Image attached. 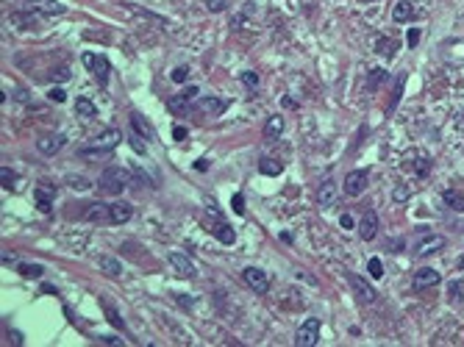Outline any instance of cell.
<instances>
[{
    "label": "cell",
    "mask_w": 464,
    "mask_h": 347,
    "mask_svg": "<svg viewBox=\"0 0 464 347\" xmlns=\"http://www.w3.org/2000/svg\"><path fill=\"white\" fill-rule=\"evenodd\" d=\"M17 272H20L23 278H31V281H37V278H42V275H45V267H42V264H20Z\"/></svg>",
    "instance_id": "27"
},
{
    "label": "cell",
    "mask_w": 464,
    "mask_h": 347,
    "mask_svg": "<svg viewBox=\"0 0 464 347\" xmlns=\"http://www.w3.org/2000/svg\"><path fill=\"white\" fill-rule=\"evenodd\" d=\"M170 264H173L175 272H178V275H184V278H195V275H198V269H195L192 258L184 256V253H178V250L170 253Z\"/></svg>",
    "instance_id": "14"
},
{
    "label": "cell",
    "mask_w": 464,
    "mask_h": 347,
    "mask_svg": "<svg viewBox=\"0 0 464 347\" xmlns=\"http://www.w3.org/2000/svg\"><path fill=\"white\" fill-rule=\"evenodd\" d=\"M339 225H342V228H356V220L350 214H342V217H339Z\"/></svg>",
    "instance_id": "49"
},
{
    "label": "cell",
    "mask_w": 464,
    "mask_h": 347,
    "mask_svg": "<svg viewBox=\"0 0 464 347\" xmlns=\"http://www.w3.org/2000/svg\"><path fill=\"white\" fill-rule=\"evenodd\" d=\"M395 48H398V42L395 39H378V45H375V53H381V56H395Z\"/></svg>",
    "instance_id": "30"
},
{
    "label": "cell",
    "mask_w": 464,
    "mask_h": 347,
    "mask_svg": "<svg viewBox=\"0 0 464 347\" xmlns=\"http://www.w3.org/2000/svg\"><path fill=\"white\" fill-rule=\"evenodd\" d=\"M281 133H283V117H270V120L264 122V139H281Z\"/></svg>",
    "instance_id": "25"
},
{
    "label": "cell",
    "mask_w": 464,
    "mask_h": 347,
    "mask_svg": "<svg viewBox=\"0 0 464 347\" xmlns=\"http://www.w3.org/2000/svg\"><path fill=\"white\" fill-rule=\"evenodd\" d=\"M442 198H445V203L450 206V209H456V211H464V198H458L456 192L453 189H445V195H442Z\"/></svg>",
    "instance_id": "34"
},
{
    "label": "cell",
    "mask_w": 464,
    "mask_h": 347,
    "mask_svg": "<svg viewBox=\"0 0 464 347\" xmlns=\"http://www.w3.org/2000/svg\"><path fill=\"white\" fill-rule=\"evenodd\" d=\"M103 308H106V317H109V322L114 325V328H120V330L125 328V322H122V317H120V314L114 311V308H109V305H103Z\"/></svg>",
    "instance_id": "38"
},
{
    "label": "cell",
    "mask_w": 464,
    "mask_h": 347,
    "mask_svg": "<svg viewBox=\"0 0 464 347\" xmlns=\"http://www.w3.org/2000/svg\"><path fill=\"white\" fill-rule=\"evenodd\" d=\"M447 294H450L453 300H461V297H464V283H461V281H453L450 289H447Z\"/></svg>",
    "instance_id": "43"
},
{
    "label": "cell",
    "mask_w": 464,
    "mask_h": 347,
    "mask_svg": "<svg viewBox=\"0 0 464 347\" xmlns=\"http://www.w3.org/2000/svg\"><path fill=\"white\" fill-rule=\"evenodd\" d=\"M211 234L217 236L223 245H234L236 242V231L231 225H225V222H217V225H211Z\"/></svg>",
    "instance_id": "23"
},
{
    "label": "cell",
    "mask_w": 464,
    "mask_h": 347,
    "mask_svg": "<svg viewBox=\"0 0 464 347\" xmlns=\"http://www.w3.org/2000/svg\"><path fill=\"white\" fill-rule=\"evenodd\" d=\"M128 142H131V147L136 150L139 156H145V153H147V147H145V142H142V136H139V133H131V139H128Z\"/></svg>",
    "instance_id": "41"
},
{
    "label": "cell",
    "mask_w": 464,
    "mask_h": 347,
    "mask_svg": "<svg viewBox=\"0 0 464 347\" xmlns=\"http://www.w3.org/2000/svg\"><path fill=\"white\" fill-rule=\"evenodd\" d=\"M378 228H381L378 214H375L373 209H367V211L362 214V222H359V234H362V239H364V242H373L375 234H378Z\"/></svg>",
    "instance_id": "12"
},
{
    "label": "cell",
    "mask_w": 464,
    "mask_h": 347,
    "mask_svg": "<svg viewBox=\"0 0 464 347\" xmlns=\"http://www.w3.org/2000/svg\"><path fill=\"white\" fill-rule=\"evenodd\" d=\"M209 167H211V161H209V158H198V161H195V169H198V172H206Z\"/></svg>",
    "instance_id": "50"
},
{
    "label": "cell",
    "mask_w": 464,
    "mask_h": 347,
    "mask_svg": "<svg viewBox=\"0 0 464 347\" xmlns=\"http://www.w3.org/2000/svg\"><path fill=\"white\" fill-rule=\"evenodd\" d=\"M420 42V28H409V48H417Z\"/></svg>",
    "instance_id": "48"
},
{
    "label": "cell",
    "mask_w": 464,
    "mask_h": 347,
    "mask_svg": "<svg viewBox=\"0 0 464 347\" xmlns=\"http://www.w3.org/2000/svg\"><path fill=\"white\" fill-rule=\"evenodd\" d=\"M67 184H70V189H75V192H86L92 186V181L84 178V175H67Z\"/></svg>",
    "instance_id": "29"
},
{
    "label": "cell",
    "mask_w": 464,
    "mask_h": 347,
    "mask_svg": "<svg viewBox=\"0 0 464 347\" xmlns=\"http://www.w3.org/2000/svg\"><path fill=\"white\" fill-rule=\"evenodd\" d=\"M281 103H283V106H286V108H297V103H295V100H292V97H283V100H281Z\"/></svg>",
    "instance_id": "52"
},
{
    "label": "cell",
    "mask_w": 464,
    "mask_h": 347,
    "mask_svg": "<svg viewBox=\"0 0 464 347\" xmlns=\"http://www.w3.org/2000/svg\"><path fill=\"white\" fill-rule=\"evenodd\" d=\"M84 217H86L89 222H103V220H109V206H106V203H86Z\"/></svg>",
    "instance_id": "20"
},
{
    "label": "cell",
    "mask_w": 464,
    "mask_h": 347,
    "mask_svg": "<svg viewBox=\"0 0 464 347\" xmlns=\"http://www.w3.org/2000/svg\"><path fill=\"white\" fill-rule=\"evenodd\" d=\"M439 283V272H436L434 267H422L414 272V289L417 292H422V289H431Z\"/></svg>",
    "instance_id": "16"
},
{
    "label": "cell",
    "mask_w": 464,
    "mask_h": 347,
    "mask_svg": "<svg viewBox=\"0 0 464 347\" xmlns=\"http://www.w3.org/2000/svg\"><path fill=\"white\" fill-rule=\"evenodd\" d=\"M206 6H209V12L220 14V12H225V9H228V3H225V0H206Z\"/></svg>",
    "instance_id": "44"
},
{
    "label": "cell",
    "mask_w": 464,
    "mask_h": 347,
    "mask_svg": "<svg viewBox=\"0 0 464 347\" xmlns=\"http://www.w3.org/2000/svg\"><path fill=\"white\" fill-rule=\"evenodd\" d=\"M239 81H242L245 86H250V89H256V86H259V75H256V72H250V70H247V72H242V75H239Z\"/></svg>",
    "instance_id": "40"
},
{
    "label": "cell",
    "mask_w": 464,
    "mask_h": 347,
    "mask_svg": "<svg viewBox=\"0 0 464 347\" xmlns=\"http://www.w3.org/2000/svg\"><path fill=\"white\" fill-rule=\"evenodd\" d=\"M445 245H447L445 236H439V234H425V236H420V239H417L414 253H417V256H431V253H439Z\"/></svg>",
    "instance_id": "9"
},
{
    "label": "cell",
    "mask_w": 464,
    "mask_h": 347,
    "mask_svg": "<svg viewBox=\"0 0 464 347\" xmlns=\"http://www.w3.org/2000/svg\"><path fill=\"white\" fill-rule=\"evenodd\" d=\"M50 81H53V84H64V81H70V67H64V64L53 67V70H50Z\"/></svg>",
    "instance_id": "33"
},
{
    "label": "cell",
    "mask_w": 464,
    "mask_h": 347,
    "mask_svg": "<svg viewBox=\"0 0 464 347\" xmlns=\"http://www.w3.org/2000/svg\"><path fill=\"white\" fill-rule=\"evenodd\" d=\"M17 100L25 103V100H31V95H28V92H17Z\"/></svg>",
    "instance_id": "53"
},
{
    "label": "cell",
    "mask_w": 464,
    "mask_h": 347,
    "mask_svg": "<svg viewBox=\"0 0 464 347\" xmlns=\"http://www.w3.org/2000/svg\"><path fill=\"white\" fill-rule=\"evenodd\" d=\"M337 184H334L331 178H326L323 184L317 186V206H323V209H331L334 203H337Z\"/></svg>",
    "instance_id": "15"
},
{
    "label": "cell",
    "mask_w": 464,
    "mask_h": 347,
    "mask_svg": "<svg viewBox=\"0 0 464 347\" xmlns=\"http://www.w3.org/2000/svg\"><path fill=\"white\" fill-rule=\"evenodd\" d=\"M39 12L42 14H64L67 9L61 6V3H56V0H45L42 6H39Z\"/></svg>",
    "instance_id": "36"
},
{
    "label": "cell",
    "mask_w": 464,
    "mask_h": 347,
    "mask_svg": "<svg viewBox=\"0 0 464 347\" xmlns=\"http://www.w3.org/2000/svg\"><path fill=\"white\" fill-rule=\"evenodd\" d=\"M170 78H173L175 84H184V81L189 78V67H175V70L170 72Z\"/></svg>",
    "instance_id": "39"
},
{
    "label": "cell",
    "mask_w": 464,
    "mask_h": 347,
    "mask_svg": "<svg viewBox=\"0 0 464 347\" xmlns=\"http://www.w3.org/2000/svg\"><path fill=\"white\" fill-rule=\"evenodd\" d=\"M48 97H50V100H53V103H64V100H67V92L61 89V86H53Z\"/></svg>",
    "instance_id": "45"
},
{
    "label": "cell",
    "mask_w": 464,
    "mask_h": 347,
    "mask_svg": "<svg viewBox=\"0 0 464 347\" xmlns=\"http://www.w3.org/2000/svg\"><path fill=\"white\" fill-rule=\"evenodd\" d=\"M67 139L61 136V133H45V136L37 139V150L42 153V156H56L61 147H64Z\"/></svg>",
    "instance_id": "11"
},
{
    "label": "cell",
    "mask_w": 464,
    "mask_h": 347,
    "mask_svg": "<svg viewBox=\"0 0 464 347\" xmlns=\"http://www.w3.org/2000/svg\"><path fill=\"white\" fill-rule=\"evenodd\" d=\"M53 198H56V186L48 184V181H39L37 189H34V200H37V209L42 211V214H48L50 209H53Z\"/></svg>",
    "instance_id": "8"
},
{
    "label": "cell",
    "mask_w": 464,
    "mask_h": 347,
    "mask_svg": "<svg viewBox=\"0 0 464 347\" xmlns=\"http://www.w3.org/2000/svg\"><path fill=\"white\" fill-rule=\"evenodd\" d=\"M97 184H100L103 192H109V195H122L125 186L131 184V172L125 167H106Z\"/></svg>",
    "instance_id": "2"
},
{
    "label": "cell",
    "mask_w": 464,
    "mask_h": 347,
    "mask_svg": "<svg viewBox=\"0 0 464 347\" xmlns=\"http://www.w3.org/2000/svg\"><path fill=\"white\" fill-rule=\"evenodd\" d=\"M242 278H245V283L253 289L256 294H267V292H270V278H267L264 269H259V267H245V269H242Z\"/></svg>",
    "instance_id": "6"
},
{
    "label": "cell",
    "mask_w": 464,
    "mask_h": 347,
    "mask_svg": "<svg viewBox=\"0 0 464 347\" xmlns=\"http://www.w3.org/2000/svg\"><path fill=\"white\" fill-rule=\"evenodd\" d=\"M9 23H12L14 28H34V25H37V14H31V12H14V14H9Z\"/></svg>",
    "instance_id": "24"
},
{
    "label": "cell",
    "mask_w": 464,
    "mask_h": 347,
    "mask_svg": "<svg viewBox=\"0 0 464 347\" xmlns=\"http://www.w3.org/2000/svg\"><path fill=\"white\" fill-rule=\"evenodd\" d=\"M97 267H100V272H106L109 278H120V272H122V264L111 256H100L97 258Z\"/></svg>",
    "instance_id": "21"
},
{
    "label": "cell",
    "mask_w": 464,
    "mask_h": 347,
    "mask_svg": "<svg viewBox=\"0 0 464 347\" xmlns=\"http://www.w3.org/2000/svg\"><path fill=\"white\" fill-rule=\"evenodd\" d=\"M342 189H345L348 198H359V195L367 189V172H364V169H353V172H348V175H345Z\"/></svg>",
    "instance_id": "7"
},
{
    "label": "cell",
    "mask_w": 464,
    "mask_h": 347,
    "mask_svg": "<svg viewBox=\"0 0 464 347\" xmlns=\"http://www.w3.org/2000/svg\"><path fill=\"white\" fill-rule=\"evenodd\" d=\"M431 172V158H420V164H417V175H428Z\"/></svg>",
    "instance_id": "47"
},
{
    "label": "cell",
    "mask_w": 464,
    "mask_h": 347,
    "mask_svg": "<svg viewBox=\"0 0 464 347\" xmlns=\"http://www.w3.org/2000/svg\"><path fill=\"white\" fill-rule=\"evenodd\" d=\"M403 86H406V72H400L398 78H395V86H392V97H389V106H386V111H395L400 103V97H403Z\"/></svg>",
    "instance_id": "22"
},
{
    "label": "cell",
    "mask_w": 464,
    "mask_h": 347,
    "mask_svg": "<svg viewBox=\"0 0 464 347\" xmlns=\"http://www.w3.org/2000/svg\"><path fill=\"white\" fill-rule=\"evenodd\" d=\"M75 114H78L81 120H92L97 114V108H95V103L89 100V97H78L75 100Z\"/></svg>",
    "instance_id": "26"
},
{
    "label": "cell",
    "mask_w": 464,
    "mask_h": 347,
    "mask_svg": "<svg viewBox=\"0 0 464 347\" xmlns=\"http://www.w3.org/2000/svg\"><path fill=\"white\" fill-rule=\"evenodd\" d=\"M392 198H395V203H403V200H409L411 198V192H409V186H395V192H392Z\"/></svg>",
    "instance_id": "37"
},
{
    "label": "cell",
    "mask_w": 464,
    "mask_h": 347,
    "mask_svg": "<svg viewBox=\"0 0 464 347\" xmlns=\"http://www.w3.org/2000/svg\"><path fill=\"white\" fill-rule=\"evenodd\" d=\"M198 97V86H187L184 92H178L175 97H170V111H175V114H181V111H189L192 108V100Z\"/></svg>",
    "instance_id": "10"
},
{
    "label": "cell",
    "mask_w": 464,
    "mask_h": 347,
    "mask_svg": "<svg viewBox=\"0 0 464 347\" xmlns=\"http://www.w3.org/2000/svg\"><path fill=\"white\" fill-rule=\"evenodd\" d=\"M187 136H189V131H187V128H181V125H173V139H175V142H184Z\"/></svg>",
    "instance_id": "46"
},
{
    "label": "cell",
    "mask_w": 464,
    "mask_h": 347,
    "mask_svg": "<svg viewBox=\"0 0 464 347\" xmlns=\"http://www.w3.org/2000/svg\"><path fill=\"white\" fill-rule=\"evenodd\" d=\"M131 128H133V133H139V136L147 139V142H153V139H156V131H153V125L147 122L145 114L133 111V114H131Z\"/></svg>",
    "instance_id": "18"
},
{
    "label": "cell",
    "mask_w": 464,
    "mask_h": 347,
    "mask_svg": "<svg viewBox=\"0 0 464 347\" xmlns=\"http://www.w3.org/2000/svg\"><path fill=\"white\" fill-rule=\"evenodd\" d=\"M281 161H275V158H270V156H264L259 161V172L261 175H281Z\"/></svg>",
    "instance_id": "28"
},
{
    "label": "cell",
    "mask_w": 464,
    "mask_h": 347,
    "mask_svg": "<svg viewBox=\"0 0 464 347\" xmlns=\"http://www.w3.org/2000/svg\"><path fill=\"white\" fill-rule=\"evenodd\" d=\"M133 217V209L131 203H125V200H114V203L109 206V222H114V225H122V222H128Z\"/></svg>",
    "instance_id": "17"
},
{
    "label": "cell",
    "mask_w": 464,
    "mask_h": 347,
    "mask_svg": "<svg viewBox=\"0 0 464 347\" xmlns=\"http://www.w3.org/2000/svg\"><path fill=\"white\" fill-rule=\"evenodd\" d=\"M367 272H370V278H375V281H378V278H384V261H381L378 256H373L367 261Z\"/></svg>",
    "instance_id": "31"
},
{
    "label": "cell",
    "mask_w": 464,
    "mask_h": 347,
    "mask_svg": "<svg viewBox=\"0 0 464 347\" xmlns=\"http://www.w3.org/2000/svg\"><path fill=\"white\" fill-rule=\"evenodd\" d=\"M0 181H3V189H14V184H17V172L9 167L0 169Z\"/></svg>",
    "instance_id": "35"
},
{
    "label": "cell",
    "mask_w": 464,
    "mask_h": 347,
    "mask_svg": "<svg viewBox=\"0 0 464 347\" xmlns=\"http://www.w3.org/2000/svg\"><path fill=\"white\" fill-rule=\"evenodd\" d=\"M231 209H234V214H245V198H242V195H239V192H236V195H234V198H231Z\"/></svg>",
    "instance_id": "42"
},
{
    "label": "cell",
    "mask_w": 464,
    "mask_h": 347,
    "mask_svg": "<svg viewBox=\"0 0 464 347\" xmlns=\"http://www.w3.org/2000/svg\"><path fill=\"white\" fill-rule=\"evenodd\" d=\"M417 17V12H414V6H411L409 0H398V6L392 9V20L395 23H409V20H414Z\"/></svg>",
    "instance_id": "19"
},
{
    "label": "cell",
    "mask_w": 464,
    "mask_h": 347,
    "mask_svg": "<svg viewBox=\"0 0 464 347\" xmlns=\"http://www.w3.org/2000/svg\"><path fill=\"white\" fill-rule=\"evenodd\" d=\"M122 142V133L117 131V128H106V131L100 133V136H95L92 139V144L89 147H81L78 150V156H84V158H92V156H109L111 150L117 147V144Z\"/></svg>",
    "instance_id": "1"
},
{
    "label": "cell",
    "mask_w": 464,
    "mask_h": 347,
    "mask_svg": "<svg viewBox=\"0 0 464 347\" xmlns=\"http://www.w3.org/2000/svg\"><path fill=\"white\" fill-rule=\"evenodd\" d=\"M81 61H84V67L95 75V81L106 89L109 86V75H111V64H109V59L103 53H84L81 56Z\"/></svg>",
    "instance_id": "3"
},
{
    "label": "cell",
    "mask_w": 464,
    "mask_h": 347,
    "mask_svg": "<svg viewBox=\"0 0 464 347\" xmlns=\"http://www.w3.org/2000/svg\"><path fill=\"white\" fill-rule=\"evenodd\" d=\"M364 3H373V0H364Z\"/></svg>",
    "instance_id": "54"
},
{
    "label": "cell",
    "mask_w": 464,
    "mask_h": 347,
    "mask_svg": "<svg viewBox=\"0 0 464 347\" xmlns=\"http://www.w3.org/2000/svg\"><path fill=\"white\" fill-rule=\"evenodd\" d=\"M100 344H122V339H114V336H100Z\"/></svg>",
    "instance_id": "51"
},
{
    "label": "cell",
    "mask_w": 464,
    "mask_h": 347,
    "mask_svg": "<svg viewBox=\"0 0 464 347\" xmlns=\"http://www.w3.org/2000/svg\"><path fill=\"white\" fill-rule=\"evenodd\" d=\"M225 108H228V100H223V97H211V95H203V97H198V100L192 103V111H200V114H206V117H220Z\"/></svg>",
    "instance_id": "5"
},
{
    "label": "cell",
    "mask_w": 464,
    "mask_h": 347,
    "mask_svg": "<svg viewBox=\"0 0 464 347\" xmlns=\"http://www.w3.org/2000/svg\"><path fill=\"white\" fill-rule=\"evenodd\" d=\"M320 325H323V322H320L317 317H308L306 322L295 330V344L297 347H314V344H317V339H320Z\"/></svg>",
    "instance_id": "4"
},
{
    "label": "cell",
    "mask_w": 464,
    "mask_h": 347,
    "mask_svg": "<svg viewBox=\"0 0 464 347\" xmlns=\"http://www.w3.org/2000/svg\"><path fill=\"white\" fill-rule=\"evenodd\" d=\"M386 78V70H381V67H375V70H370V78H367V89L375 92L378 89V84Z\"/></svg>",
    "instance_id": "32"
},
{
    "label": "cell",
    "mask_w": 464,
    "mask_h": 347,
    "mask_svg": "<svg viewBox=\"0 0 464 347\" xmlns=\"http://www.w3.org/2000/svg\"><path fill=\"white\" fill-rule=\"evenodd\" d=\"M348 278H350V286H353L356 297L362 300V303H375L378 292L373 289V283H370V281H364V278H359V275H348Z\"/></svg>",
    "instance_id": "13"
}]
</instances>
